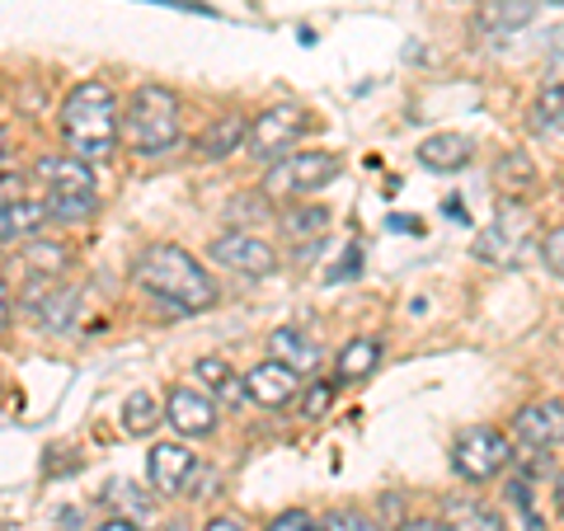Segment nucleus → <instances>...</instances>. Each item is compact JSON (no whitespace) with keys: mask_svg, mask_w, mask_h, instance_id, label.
<instances>
[{"mask_svg":"<svg viewBox=\"0 0 564 531\" xmlns=\"http://www.w3.org/2000/svg\"><path fill=\"white\" fill-rule=\"evenodd\" d=\"M128 273H132V282L141 292L165 301V306L180 311V315H203V311H212L221 301L217 278H212L203 263L174 240L141 245V250L132 254V263H128Z\"/></svg>","mask_w":564,"mask_h":531,"instance_id":"1","label":"nucleus"},{"mask_svg":"<svg viewBox=\"0 0 564 531\" xmlns=\"http://www.w3.org/2000/svg\"><path fill=\"white\" fill-rule=\"evenodd\" d=\"M57 128L70 155H80L90 165L113 161V151L122 147V104L113 95V85L99 76L76 80L57 109Z\"/></svg>","mask_w":564,"mask_h":531,"instance_id":"2","label":"nucleus"},{"mask_svg":"<svg viewBox=\"0 0 564 531\" xmlns=\"http://www.w3.org/2000/svg\"><path fill=\"white\" fill-rule=\"evenodd\" d=\"M184 141V104L170 85H137V90L122 99V147L141 161H155V155H170Z\"/></svg>","mask_w":564,"mask_h":531,"instance_id":"3","label":"nucleus"},{"mask_svg":"<svg viewBox=\"0 0 564 531\" xmlns=\"http://www.w3.org/2000/svg\"><path fill=\"white\" fill-rule=\"evenodd\" d=\"M344 174V161L334 151H288L263 170L259 193L269 203H302L321 198V188H329Z\"/></svg>","mask_w":564,"mask_h":531,"instance_id":"4","label":"nucleus"},{"mask_svg":"<svg viewBox=\"0 0 564 531\" xmlns=\"http://www.w3.org/2000/svg\"><path fill=\"white\" fill-rule=\"evenodd\" d=\"M513 466V437L494 423H470L466 433H456L452 442V470L456 480L480 489V485H494L499 475Z\"/></svg>","mask_w":564,"mask_h":531,"instance_id":"5","label":"nucleus"},{"mask_svg":"<svg viewBox=\"0 0 564 531\" xmlns=\"http://www.w3.org/2000/svg\"><path fill=\"white\" fill-rule=\"evenodd\" d=\"M315 128V118L306 104H269L250 118V132H245V155L259 165H273L278 155H288L302 147V137Z\"/></svg>","mask_w":564,"mask_h":531,"instance_id":"6","label":"nucleus"},{"mask_svg":"<svg viewBox=\"0 0 564 531\" xmlns=\"http://www.w3.org/2000/svg\"><path fill=\"white\" fill-rule=\"evenodd\" d=\"M532 226H536L532 207L503 203L499 212H494V221L475 236V259L494 263V269H513V263L522 259V250H527V240H532Z\"/></svg>","mask_w":564,"mask_h":531,"instance_id":"7","label":"nucleus"},{"mask_svg":"<svg viewBox=\"0 0 564 531\" xmlns=\"http://www.w3.org/2000/svg\"><path fill=\"white\" fill-rule=\"evenodd\" d=\"M207 259L217 263V269L245 278V282H263V278H273L282 269V254L254 231H221L207 245Z\"/></svg>","mask_w":564,"mask_h":531,"instance_id":"8","label":"nucleus"},{"mask_svg":"<svg viewBox=\"0 0 564 531\" xmlns=\"http://www.w3.org/2000/svg\"><path fill=\"white\" fill-rule=\"evenodd\" d=\"M33 180H39L43 198H95L99 193L95 165L70 151H43L39 161H33Z\"/></svg>","mask_w":564,"mask_h":531,"instance_id":"9","label":"nucleus"},{"mask_svg":"<svg viewBox=\"0 0 564 531\" xmlns=\"http://www.w3.org/2000/svg\"><path fill=\"white\" fill-rule=\"evenodd\" d=\"M508 437H513V447L522 452H555L564 447V400H532L522 404L508 423Z\"/></svg>","mask_w":564,"mask_h":531,"instance_id":"10","label":"nucleus"},{"mask_svg":"<svg viewBox=\"0 0 564 531\" xmlns=\"http://www.w3.org/2000/svg\"><path fill=\"white\" fill-rule=\"evenodd\" d=\"M165 419L170 429L180 437H212L221 429V404L212 400L207 391H198V386H170L165 395Z\"/></svg>","mask_w":564,"mask_h":531,"instance_id":"11","label":"nucleus"},{"mask_svg":"<svg viewBox=\"0 0 564 531\" xmlns=\"http://www.w3.org/2000/svg\"><path fill=\"white\" fill-rule=\"evenodd\" d=\"M76 311H80V292L57 278H39V288L24 292V315L43 334H66L76 325Z\"/></svg>","mask_w":564,"mask_h":531,"instance_id":"12","label":"nucleus"},{"mask_svg":"<svg viewBox=\"0 0 564 531\" xmlns=\"http://www.w3.org/2000/svg\"><path fill=\"white\" fill-rule=\"evenodd\" d=\"M193 470H198V452L188 447V437H165L151 442L147 452V480L155 494H184Z\"/></svg>","mask_w":564,"mask_h":531,"instance_id":"13","label":"nucleus"},{"mask_svg":"<svg viewBox=\"0 0 564 531\" xmlns=\"http://www.w3.org/2000/svg\"><path fill=\"white\" fill-rule=\"evenodd\" d=\"M302 386L306 381L278 358H263L245 371V395H250V404H259V410H288V404H296V395H302Z\"/></svg>","mask_w":564,"mask_h":531,"instance_id":"14","label":"nucleus"},{"mask_svg":"<svg viewBox=\"0 0 564 531\" xmlns=\"http://www.w3.org/2000/svg\"><path fill=\"white\" fill-rule=\"evenodd\" d=\"M414 161L429 174H462L475 161V137H466V132H433V137L419 141Z\"/></svg>","mask_w":564,"mask_h":531,"instance_id":"15","label":"nucleus"},{"mask_svg":"<svg viewBox=\"0 0 564 531\" xmlns=\"http://www.w3.org/2000/svg\"><path fill=\"white\" fill-rule=\"evenodd\" d=\"M245 132H250V118H245V113H217L203 128V137L193 141V155L207 161V165L231 161L236 151H245Z\"/></svg>","mask_w":564,"mask_h":531,"instance_id":"16","label":"nucleus"},{"mask_svg":"<svg viewBox=\"0 0 564 531\" xmlns=\"http://www.w3.org/2000/svg\"><path fill=\"white\" fill-rule=\"evenodd\" d=\"M386 358V344L377 334H358V339H348L339 348V358H334V381L339 386H362L377 377V367Z\"/></svg>","mask_w":564,"mask_h":531,"instance_id":"17","label":"nucleus"},{"mask_svg":"<svg viewBox=\"0 0 564 531\" xmlns=\"http://www.w3.org/2000/svg\"><path fill=\"white\" fill-rule=\"evenodd\" d=\"M269 358L288 362V367L296 371V377H302V381H311L315 371H321L325 353H321V344H315L311 334L292 329V325H282V329H273V334H269Z\"/></svg>","mask_w":564,"mask_h":531,"instance_id":"18","label":"nucleus"},{"mask_svg":"<svg viewBox=\"0 0 564 531\" xmlns=\"http://www.w3.org/2000/svg\"><path fill=\"white\" fill-rule=\"evenodd\" d=\"M489 180H494V188H499L508 203H522V198H532V193H536L541 170H536V161L527 151H503L499 161H494Z\"/></svg>","mask_w":564,"mask_h":531,"instance_id":"19","label":"nucleus"},{"mask_svg":"<svg viewBox=\"0 0 564 531\" xmlns=\"http://www.w3.org/2000/svg\"><path fill=\"white\" fill-rule=\"evenodd\" d=\"M47 203L43 198H20V203H10V207H0V245H29V240H39L47 236Z\"/></svg>","mask_w":564,"mask_h":531,"instance_id":"20","label":"nucleus"},{"mask_svg":"<svg viewBox=\"0 0 564 531\" xmlns=\"http://www.w3.org/2000/svg\"><path fill=\"white\" fill-rule=\"evenodd\" d=\"M193 377L203 381V391L221 404V410H245L250 395H245V371L226 367L221 358H198L193 362Z\"/></svg>","mask_w":564,"mask_h":531,"instance_id":"21","label":"nucleus"},{"mask_svg":"<svg viewBox=\"0 0 564 531\" xmlns=\"http://www.w3.org/2000/svg\"><path fill=\"white\" fill-rule=\"evenodd\" d=\"M443 522L447 531H508L503 512L489 508L485 499H475V494H452L443 503Z\"/></svg>","mask_w":564,"mask_h":531,"instance_id":"22","label":"nucleus"},{"mask_svg":"<svg viewBox=\"0 0 564 531\" xmlns=\"http://www.w3.org/2000/svg\"><path fill=\"white\" fill-rule=\"evenodd\" d=\"M282 236L288 240H321L325 226H329V207L315 203V198H302V203H282Z\"/></svg>","mask_w":564,"mask_h":531,"instance_id":"23","label":"nucleus"},{"mask_svg":"<svg viewBox=\"0 0 564 531\" xmlns=\"http://www.w3.org/2000/svg\"><path fill=\"white\" fill-rule=\"evenodd\" d=\"M527 132L532 137H560L564 132V80L545 85V90L527 104Z\"/></svg>","mask_w":564,"mask_h":531,"instance_id":"24","label":"nucleus"},{"mask_svg":"<svg viewBox=\"0 0 564 531\" xmlns=\"http://www.w3.org/2000/svg\"><path fill=\"white\" fill-rule=\"evenodd\" d=\"M532 14H536L532 0H485L480 29L489 39H508V33H518L522 24H532Z\"/></svg>","mask_w":564,"mask_h":531,"instance_id":"25","label":"nucleus"},{"mask_svg":"<svg viewBox=\"0 0 564 531\" xmlns=\"http://www.w3.org/2000/svg\"><path fill=\"white\" fill-rule=\"evenodd\" d=\"M20 263H24L33 278H62L66 263H70V250H66V245H57V240L39 236V240L20 245Z\"/></svg>","mask_w":564,"mask_h":531,"instance_id":"26","label":"nucleus"},{"mask_svg":"<svg viewBox=\"0 0 564 531\" xmlns=\"http://www.w3.org/2000/svg\"><path fill=\"white\" fill-rule=\"evenodd\" d=\"M165 423V404L155 400L151 391H132L128 400H122V433H132V437H147L155 433Z\"/></svg>","mask_w":564,"mask_h":531,"instance_id":"27","label":"nucleus"},{"mask_svg":"<svg viewBox=\"0 0 564 531\" xmlns=\"http://www.w3.org/2000/svg\"><path fill=\"white\" fill-rule=\"evenodd\" d=\"M334 395H339V381H321V377H311L302 386V395H296V414L311 419V423H321L329 410H334Z\"/></svg>","mask_w":564,"mask_h":531,"instance_id":"28","label":"nucleus"},{"mask_svg":"<svg viewBox=\"0 0 564 531\" xmlns=\"http://www.w3.org/2000/svg\"><path fill=\"white\" fill-rule=\"evenodd\" d=\"M508 508L522 518V531H545V518L536 512V489L527 475H508Z\"/></svg>","mask_w":564,"mask_h":531,"instance_id":"29","label":"nucleus"},{"mask_svg":"<svg viewBox=\"0 0 564 531\" xmlns=\"http://www.w3.org/2000/svg\"><path fill=\"white\" fill-rule=\"evenodd\" d=\"M321 527L325 531H381V522L358 503H339V508L321 512Z\"/></svg>","mask_w":564,"mask_h":531,"instance_id":"30","label":"nucleus"},{"mask_svg":"<svg viewBox=\"0 0 564 531\" xmlns=\"http://www.w3.org/2000/svg\"><path fill=\"white\" fill-rule=\"evenodd\" d=\"M43 203H47L52 226H80V221H90L99 212V193L95 198H43Z\"/></svg>","mask_w":564,"mask_h":531,"instance_id":"31","label":"nucleus"},{"mask_svg":"<svg viewBox=\"0 0 564 531\" xmlns=\"http://www.w3.org/2000/svg\"><path fill=\"white\" fill-rule=\"evenodd\" d=\"M263 531H325V527H321V518H315V512H306V508H288V512H278V518L263 527Z\"/></svg>","mask_w":564,"mask_h":531,"instance_id":"32","label":"nucleus"},{"mask_svg":"<svg viewBox=\"0 0 564 531\" xmlns=\"http://www.w3.org/2000/svg\"><path fill=\"white\" fill-rule=\"evenodd\" d=\"M541 263H545V273L564 278V226L545 231V240H541Z\"/></svg>","mask_w":564,"mask_h":531,"instance_id":"33","label":"nucleus"},{"mask_svg":"<svg viewBox=\"0 0 564 531\" xmlns=\"http://www.w3.org/2000/svg\"><path fill=\"white\" fill-rule=\"evenodd\" d=\"M24 170H0V207H10V203H20L24 198Z\"/></svg>","mask_w":564,"mask_h":531,"instance_id":"34","label":"nucleus"},{"mask_svg":"<svg viewBox=\"0 0 564 531\" xmlns=\"http://www.w3.org/2000/svg\"><path fill=\"white\" fill-rule=\"evenodd\" d=\"M352 273H362V245H348L344 259H339V269L329 273V282H344V278H352Z\"/></svg>","mask_w":564,"mask_h":531,"instance_id":"35","label":"nucleus"},{"mask_svg":"<svg viewBox=\"0 0 564 531\" xmlns=\"http://www.w3.org/2000/svg\"><path fill=\"white\" fill-rule=\"evenodd\" d=\"M90 531H147L137 518H128V512H118V518H104L99 527H90Z\"/></svg>","mask_w":564,"mask_h":531,"instance_id":"36","label":"nucleus"},{"mask_svg":"<svg viewBox=\"0 0 564 531\" xmlns=\"http://www.w3.org/2000/svg\"><path fill=\"white\" fill-rule=\"evenodd\" d=\"M203 531H245V522L236 518V512H221V518H207Z\"/></svg>","mask_w":564,"mask_h":531,"instance_id":"37","label":"nucleus"},{"mask_svg":"<svg viewBox=\"0 0 564 531\" xmlns=\"http://www.w3.org/2000/svg\"><path fill=\"white\" fill-rule=\"evenodd\" d=\"M400 531H447V522L443 518H410Z\"/></svg>","mask_w":564,"mask_h":531,"instance_id":"38","label":"nucleus"},{"mask_svg":"<svg viewBox=\"0 0 564 531\" xmlns=\"http://www.w3.org/2000/svg\"><path fill=\"white\" fill-rule=\"evenodd\" d=\"M10 321H14V306H10V296H6V288H0V334L10 329Z\"/></svg>","mask_w":564,"mask_h":531,"instance_id":"39","label":"nucleus"},{"mask_svg":"<svg viewBox=\"0 0 564 531\" xmlns=\"http://www.w3.org/2000/svg\"><path fill=\"white\" fill-rule=\"evenodd\" d=\"M551 499H555V512L564 518V470L555 475V485H551Z\"/></svg>","mask_w":564,"mask_h":531,"instance_id":"40","label":"nucleus"},{"mask_svg":"<svg viewBox=\"0 0 564 531\" xmlns=\"http://www.w3.org/2000/svg\"><path fill=\"white\" fill-rule=\"evenodd\" d=\"M0 161H6V128H0Z\"/></svg>","mask_w":564,"mask_h":531,"instance_id":"41","label":"nucleus"},{"mask_svg":"<svg viewBox=\"0 0 564 531\" xmlns=\"http://www.w3.org/2000/svg\"><path fill=\"white\" fill-rule=\"evenodd\" d=\"M165 531H188V527H184V522H170V527H165Z\"/></svg>","mask_w":564,"mask_h":531,"instance_id":"42","label":"nucleus"},{"mask_svg":"<svg viewBox=\"0 0 564 531\" xmlns=\"http://www.w3.org/2000/svg\"><path fill=\"white\" fill-rule=\"evenodd\" d=\"M0 288H6V273H0Z\"/></svg>","mask_w":564,"mask_h":531,"instance_id":"43","label":"nucleus"}]
</instances>
